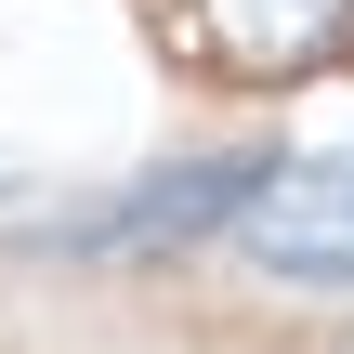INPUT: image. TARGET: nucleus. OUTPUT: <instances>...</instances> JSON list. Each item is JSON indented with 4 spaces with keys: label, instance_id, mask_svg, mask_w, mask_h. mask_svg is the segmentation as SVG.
<instances>
[{
    "label": "nucleus",
    "instance_id": "f257e3e1",
    "mask_svg": "<svg viewBox=\"0 0 354 354\" xmlns=\"http://www.w3.org/2000/svg\"><path fill=\"white\" fill-rule=\"evenodd\" d=\"M236 250L263 276L354 289V158H263V184L236 197Z\"/></svg>",
    "mask_w": 354,
    "mask_h": 354
},
{
    "label": "nucleus",
    "instance_id": "f03ea898",
    "mask_svg": "<svg viewBox=\"0 0 354 354\" xmlns=\"http://www.w3.org/2000/svg\"><path fill=\"white\" fill-rule=\"evenodd\" d=\"M250 184H263V158H184V171H145L131 197H105V210L79 223V250H118V263L184 250V236L236 223V197H250Z\"/></svg>",
    "mask_w": 354,
    "mask_h": 354
},
{
    "label": "nucleus",
    "instance_id": "7ed1b4c3",
    "mask_svg": "<svg viewBox=\"0 0 354 354\" xmlns=\"http://www.w3.org/2000/svg\"><path fill=\"white\" fill-rule=\"evenodd\" d=\"M197 39L236 79H302L315 53L354 39V0H197Z\"/></svg>",
    "mask_w": 354,
    "mask_h": 354
}]
</instances>
